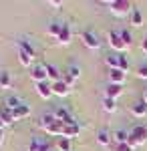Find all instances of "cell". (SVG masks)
Instances as JSON below:
<instances>
[{
    "label": "cell",
    "mask_w": 147,
    "mask_h": 151,
    "mask_svg": "<svg viewBox=\"0 0 147 151\" xmlns=\"http://www.w3.org/2000/svg\"><path fill=\"white\" fill-rule=\"evenodd\" d=\"M129 18H131V24L133 26H143V14H141L139 8H133L131 14H129Z\"/></svg>",
    "instance_id": "obj_20"
},
{
    "label": "cell",
    "mask_w": 147,
    "mask_h": 151,
    "mask_svg": "<svg viewBox=\"0 0 147 151\" xmlns=\"http://www.w3.org/2000/svg\"><path fill=\"white\" fill-rule=\"evenodd\" d=\"M4 143V133H2V129H0V145Z\"/></svg>",
    "instance_id": "obj_38"
},
{
    "label": "cell",
    "mask_w": 147,
    "mask_h": 151,
    "mask_svg": "<svg viewBox=\"0 0 147 151\" xmlns=\"http://www.w3.org/2000/svg\"><path fill=\"white\" fill-rule=\"evenodd\" d=\"M58 149H61V151H73V149H71V139L61 137V139H58Z\"/></svg>",
    "instance_id": "obj_32"
},
{
    "label": "cell",
    "mask_w": 147,
    "mask_h": 151,
    "mask_svg": "<svg viewBox=\"0 0 147 151\" xmlns=\"http://www.w3.org/2000/svg\"><path fill=\"white\" fill-rule=\"evenodd\" d=\"M147 141V125H135V127L131 129V133H129V145L135 149L139 145H143Z\"/></svg>",
    "instance_id": "obj_1"
},
{
    "label": "cell",
    "mask_w": 147,
    "mask_h": 151,
    "mask_svg": "<svg viewBox=\"0 0 147 151\" xmlns=\"http://www.w3.org/2000/svg\"><path fill=\"white\" fill-rule=\"evenodd\" d=\"M111 137H113V143H115V145H119V143H127V141H129V133H127V131H123V129H119V131L111 133Z\"/></svg>",
    "instance_id": "obj_18"
},
{
    "label": "cell",
    "mask_w": 147,
    "mask_h": 151,
    "mask_svg": "<svg viewBox=\"0 0 147 151\" xmlns=\"http://www.w3.org/2000/svg\"><path fill=\"white\" fill-rule=\"evenodd\" d=\"M61 45H68L71 42V28H68V24H63V30H61V35L57 38Z\"/></svg>",
    "instance_id": "obj_23"
},
{
    "label": "cell",
    "mask_w": 147,
    "mask_h": 151,
    "mask_svg": "<svg viewBox=\"0 0 147 151\" xmlns=\"http://www.w3.org/2000/svg\"><path fill=\"white\" fill-rule=\"evenodd\" d=\"M46 77L53 83H57V81H61V70H58L55 65H46Z\"/></svg>",
    "instance_id": "obj_21"
},
{
    "label": "cell",
    "mask_w": 147,
    "mask_h": 151,
    "mask_svg": "<svg viewBox=\"0 0 147 151\" xmlns=\"http://www.w3.org/2000/svg\"><path fill=\"white\" fill-rule=\"evenodd\" d=\"M125 79H127V73H123V70H119V69L109 70V81H111V85H121L123 87Z\"/></svg>",
    "instance_id": "obj_8"
},
{
    "label": "cell",
    "mask_w": 147,
    "mask_h": 151,
    "mask_svg": "<svg viewBox=\"0 0 147 151\" xmlns=\"http://www.w3.org/2000/svg\"><path fill=\"white\" fill-rule=\"evenodd\" d=\"M109 45H111V48H113L115 52H123L125 48H129L127 45L123 42V38H121V35H119V30H111L109 32Z\"/></svg>",
    "instance_id": "obj_3"
},
{
    "label": "cell",
    "mask_w": 147,
    "mask_h": 151,
    "mask_svg": "<svg viewBox=\"0 0 147 151\" xmlns=\"http://www.w3.org/2000/svg\"><path fill=\"white\" fill-rule=\"evenodd\" d=\"M121 95H123V87L109 83V87H107V91H105V97H107V99H117V97H121Z\"/></svg>",
    "instance_id": "obj_15"
},
{
    "label": "cell",
    "mask_w": 147,
    "mask_h": 151,
    "mask_svg": "<svg viewBox=\"0 0 147 151\" xmlns=\"http://www.w3.org/2000/svg\"><path fill=\"white\" fill-rule=\"evenodd\" d=\"M28 151H50V149H48V143H46V141L34 137V139L30 141V145H28Z\"/></svg>",
    "instance_id": "obj_16"
},
{
    "label": "cell",
    "mask_w": 147,
    "mask_h": 151,
    "mask_svg": "<svg viewBox=\"0 0 147 151\" xmlns=\"http://www.w3.org/2000/svg\"><path fill=\"white\" fill-rule=\"evenodd\" d=\"M36 93L40 95L43 99H50V97H53V83H48V81L38 83V85H36Z\"/></svg>",
    "instance_id": "obj_9"
},
{
    "label": "cell",
    "mask_w": 147,
    "mask_h": 151,
    "mask_svg": "<svg viewBox=\"0 0 147 151\" xmlns=\"http://www.w3.org/2000/svg\"><path fill=\"white\" fill-rule=\"evenodd\" d=\"M119 70H123V73H127V70H129V60H127L123 55L119 57Z\"/></svg>",
    "instance_id": "obj_34"
},
{
    "label": "cell",
    "mask_w": 147,
    "mask_h": 151,
    "mask_svg": "<svg viewBox=\"0 0 147 151\" xmlns=\"http://www.w3.org/2000/svg\"><path fill=\"white\" fill-rule=\"evenodd\" d=\"M18 60H20V65H24V67H30V63H32L34 58L28 57L26 52H24L22 48H18Z\"/></svg>",
    "instance_id": "obj_30"
},
{
    "label": "cell",
    "mask_w": 147,
    "mask_h": 151,
    "mask_svg": "<svg viewBox=\"0 0 147 151\" xmlns=\"http://www.w3.org/2000/svg\"><path fill=\"white\" fill-rule=\"evenodd\" d=\"M119 52H111V55H107V58H105V63L109 65V69H119Z\"/></svg>",
    "instance_id": "obj_25"
},
{
    "label": "cell",
    "mask_w": 147,
    "mask_h": 151,
    "mask_svg": "<svg viewBox=\"0 0 147 151\" xmlns=\"http://www.w3.org/2000/svg\"><path fill=\"white\" fill-rule=\"evenodd\" d=\"M48 4H50V6H63V2H61V0H50Z\"/></svg>",
    "instance_id": "obj_37"
},
{
    "label": "cell",
    "mask_w": 147,
    "mask_h": 151,
    "mask_svg": "<svg viewBox=\"0 0 147 151\" xmlns=\"http://www.w3.org/2000/svg\"><path fill=\"white\" fill-rule=\"evenodd\" d=\"M28 115H30V105H26V103H22L20 107H16L12 111V119L14 121H20V119H24V117H28Z\"/></svg>",
    "instance_id": "obj_11"
},
{
    "label": "cell",
    "mask_w": 147,
    "mask_h": 151,
    "mask_svg": "<svg viewBox=\"0 0 147 151\" xmlns=\"http://www.w3.org/2000/svg\"><path fill=\"white\" fill-rule=\"evenodd\" d=\"M68 89H71V87H68V85L63 81V79H61V81H57V83H53V95L67 97V95H68Z\"/></svg>",
    "instance_id": "obj_12"
},
{
    "label": "cell",
    "mask_w": 147,
    "mask_h": 151,
    "mask_svg": "<svg viewBox=\"0 0 147 151\" xmlns=\"http://www.w3.org/2000/svg\"><path fill=\"white\" fill-rule=\"evenodd\" d=\"M81 127L77 123H73V125H65V133H63V137H67V139H73V137H77L79 135Z\"/></svg>",
    "instance_id": "obj_19"
},
{
    "label": "cell",
    "mask_w": 147,
    "mask_h": 151,
    "mask_svg": "<svg viewBox=\"0 0 147 151\" xmlns=\"http://www.w3.org/2000/svg\"><path fill=\"white\" fill-rule=\"evenodd\" d=\"M18 48H22L24 52H26V55H28V57H32V58H36V50H34V47L32 45H30V42H28V40H18Z\"/></svg>",
    "instance_id": "obj_22"
},
{
    "label": "cell",
    "mask_w": 147,
    "mask_h": 151,
    "mask_svg": "<svg viewBox=\"0 0 147 151\" xmlns=\"http://www.w3.org/2000/svg\"><path fill=\"white\" fill-rule=\"evenodd\" d=\"M22 103H24V101L20 99V97H16V95H8V97H6V101H4V107H6V109H10V111H14L16 107H20Z\"/></svg>",
    "instance_id": "obj_17"
},
{
    "label": "cell",
    "mask_w": 147,
    "mask_h": 151,
    "mask_svg": "<svg viewBox=\"0 0 147 151\" xmlns=\"http://www.w3.org/2000/svg\"><path fill=\"white\" fill-rule=\"evenodd\" d=\"M143 101H145V103H147V89H145V91H143Z\"/></svg>",
    "instance_id": "obj_39"
},
{
    "label": "cell",
    "mask_w": 147,
    "mask_h": 151,
    "mask_svg": "<svg viewBox=\"0 0 147 151\" xmlns=\"http://www.w3.org/2000/svg\"><path fill=\"white\" fill-rule=\"evenodd\" d=\"M0 117H2L4 125H10V123H14V119H12V111H10V109H6L4 105L0 107Z\"/></svg>",
    "instance_id": "obj_27"
},
{
    "label": "cell",
    "mask_w": 147,
    "mask_h": 151,
    "mask_svg": "<svg viewBox=\"0 0 147 151\" xmlns=\"http://www.w3.org/2000/svg\"><path fill=\"white\" fill-rule=\"evenodd\" d=\"M63 24H65V22H50V26H48V35H50V36H57V38H58L61 30H63Z\"/></svg>",
    "instance_id": "obj_29"
},
{
    "label": "cell",
    "mask_w": 147,
    "mask_h": 151,
    "mask_svg": "<svg viewBox=\"0 0 147 151\" xmlns=\"http://www.w3.org/2000/svg\"><path fill=\"white\" fill-rule=\"evenodd\" d=\"M79 77H81V69L77 67V65H71V67L63 73V81L67 83L68 87H73L75 83L79 81Z\"/></svg>",
    "instance_id": "obj_4"
},
{
    "label": "cell",
    "mask_w": 147,
    "mask_h": 151,
    "mask_svg": "<svg viewBox=\"0 0 147 151\" xmlns=\"http://www.w3.org/2000/svg\"><path fill=\"white\" fill-rule=\"evenodd\" d=\"M57 119H55V115H53V111L50 113H45V115H40V119H38V125H40V129H45L46 125H50V123H55Z\"/></svg>",
    "instance_id": "obj_26"
},
{
    "label": "cell",
    "mask_w": 147,
    "mask_h": 151,
    "mask_svg": "<svg viewBox=\"0 0 147 151\" xmlns=\"http://www.w3.org/2000/svg\"><path fill=\"white\" fill-rule=\"evenodd\" d=\"M141 50H143V52L147 55V36L143 38V42H141Z\"/></svg>",
    "instance_id": "obj_36"
},
{
    "label": "cell",
    "mask_w": 147,
    "mask_h": 151,
    "mask_svg": "<svg viewBox=\"0 0 147 151\" xmlns=\"http://www.w3.org/2000/svg\"><path fill=\"white\" fill-rule=\"evenodd\" d=\"M97 143L103 145V147H111V145H113V137H111V133H109L107 129H101V131L97 133Z\"/></svg>",
    "instance_id": "obj_10"
},
{
    "label": "cell",
    "mask_w": 147,
    "mask_h": 151,
    "mask_svg": "<svg viewBox=\"0 0 147 151\" xmlns=\"http://www.w3.org/2000/svg\"><path fill=\"white\" fill-rule=\"evenodd\" d=\"M30 79H32L36 85L38 83H45L48 77H46V65H36L32 70H30Z\"/></svg>",
    "instance_id": "obj_7"
},
{
    "label": "cell",
    "mask_w": 147,
    "mask_h": 151,
    "mask_svg": "<svg viewBox=\"0 0 147 151\" xmlns=\"http://www.w3.org/2000/svg\"><path fill=\"white\" fill-rule=\"evenodd\" d=\"M4 127V121H2V117H0V129Z\"/></svg>",
    "instance_id": "obj_40"
},
{
    "label": "cell",
    "mask_w": 147,
    "mask_h": 151,
    "mask_svg": "<svg viewBox=\"0 0 147 151\" xmlns=\"http://www.w3.org/2000/svg\"><path fill=\"white\" fill-rule=\"evenodd\" d=\"M119 35H121V38H123V42L127 45V47H131V42H133V35L127 30V28H123V30H119Z\"/></svg>",
    "instance_id": "obj_31"
},
{
    "label": "cell",
    "mask_w": 147,
    "mask_h": 151,
    "mask_svg": "<svg viewBox=\"0 0 147 151\" xmlns=\"http://www.w3.org/2000/svg\"><path fill=\"white\" fill-rule=\"evenodd\" d=\"M131 113H133V117H145L147 115V103L145 101H137L135 105H131Z\"/></svg>",
    "instance_id": "obj_14"
},
{
    "label": "cell",
    "mask_w": 147,
    "mask_h": 151,
    "mask_svg": "<svg viewBox=\"0 0 147 151\" xmlns=\"http://www.w3.org/2000/svg\"><path fill=\"white\" fill-rule=\"evenodd\" d=\"M137 77H139V79H145V81H147V65H141V67L137 69Z\"/></svg>",
    "instance_id": "obj_35"
},
{
    "label": "cell",
    "mask_w": 147,
    "mask_h": 151,
    "mask_svg": "<svg viewBox=\"0 0 147 151\" xmlns=\"http://www.w3.org/2000/svg\"><path fill=\"white\" fill-rule=\"evenodd\" d=\"M103 109L107 111V113H115L117 111V103H115V99H103Z\"/></svg>",
    "instance_id": "obj_28"
},
{
    "label": "cell",
    "mask_w": 147,
    "mask_h": 151,
    "mask_svg": "<svg viewBox=\"0 0 147 151\" xmlns=\"http://www.w3.org/2000/svg\"><path fill=\"white\" fill-rule=\"evenodd\" d=\"M81 38H83V42H85V47L89 48H99L101 47V40H99V36L95 35L93 30H83V35H81Z\"/></svg>",
    "instance_id": "obj_5"
},
{
    "label": "cell",
    "mask_w": 147,
    "mask_h": 151,
    "mask_svg": "<svg viewBox=\"0 0 147 151\" xmlns=\"http://www.w3.org/2000/svg\"><path fill=\"white\" fill-rule=\"evenodd\" d=\"M45 131L48 133V135H58V137H63V133H65V125H63L61 121H55V123L46 125Z\"/></svg>",
    "instance_id": "obj_13"
},
{
    "label": "cell",
    "mask_w": 147,
    "mask_h": 151,
    "mask_svg": "<svg viewBox=\"0 0 147 151\" xmlns=\"http://www.w3.org/2000/svg\"><path fill=\"white\" fill-rule=\"evenodd\" d=\"M107 4L111 6V12H113L115 16H127V14H131V10H133L131 2H127V0H111Z\"/></svg>",
    "instance_id": "obj_2"
},
{
    "label": "cell",
    "mask_w": 147,
    "mask_h": 151,
    "mask_svg": "<svg viewBox=\"0 0 147 151\" xmlns=\"http://www.w3.org/2000/svg\"><path fill=\"white\" fill-rule=\"evenodd\" d=\"M111 149L113 151H133V147H131V145H129V143H119V145H111Z\"/></svg>",
    "instance_id": "obj_33"
},
{
    "label": "cell",
    "mask_w": 147,
    "mask_h": 151,
    "mask_svg": "<svg viewBox=\"0 0 147 151\" xmlns=\"http://www.w3.org/2000/svg\"><path fill=\"white\" fill-rule=\"evenodd\" d=\"M0 87L2 89H10L12 87V77L8 70H0Z\"/></svg>",
    "instance_id": "obj_24"
},
{
    "label": "cell",
    "mask_w": 147,
    "mask_h": 151,
    "mask_svg": "<svg viewBox=\"0 0 147 151\" xmlns=\"http://www.w3.org/2000/svg\"><path fill=\"white\" fill-rule=\"evenodd\" d=\"M53 115H55V119H57V121H61L63 125H73V123H77V121L73 119V115L68 113L65 107H57V109L53 111Z\"/></svg>",
    "instance_id": "obj_6"
}]
</instances>
